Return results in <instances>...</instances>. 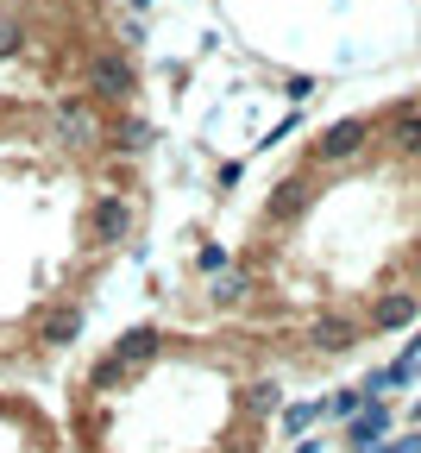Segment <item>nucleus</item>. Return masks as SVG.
<instances>
[{"label": "nucleus", "mask_w": 421, "mask_h": 453, "mask_svg": "<svg viewBox=\"0 0 421 453\" xmlns=\"http://www.w3.org/2000/svg\"><path fill=\"white\" fill-rule=\"evenodd\" d=\"M264 390L195 334L133 327L95 347L64 390V453H246Z\"/></svg>", "instance_id": "nucleus-1"}, {"label": "nucleus", "mask_w": 421, "mask_h": 453, "mask_svg": "<svg viewBox=\"0 0 421 453\" xmlns=\"http://www.w3.org/2000/svg\"><path fill=\"white\" fill-rule=\"evenodd\" d=\"M0 453H64V428L38 396L0 390Z\"/></svg>", "instance_id": "nucleus-2"}]
</instances>
